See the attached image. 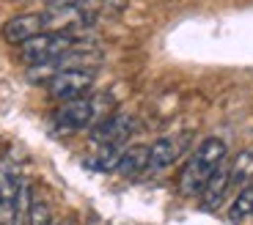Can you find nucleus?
I'll list each match as a JSON object with an SVG mask.
<instances>
[{
  "label": "nucleus",
  "instance_id": "f257e3e1",
  "mask_svg": "<svg viewBox=\"0 0 253 225\" xmlns=\"http://www.w3.org/2000/svg\"><path fill=\"white\" fill-rule=\"evenodd\" d=\"M226 159V143L220 138H207L198 143V149L190 154L187 165L182 168L179 176V192L184 198H198L204 184L209 182V176L215 173V168Z\"/></svg>",
  "mask_w": 253,
  "mask_h": 225
},
{
  "label": "nucleus",
  "instance_id": "f03ea898",
  "mask_svg": "<svg viewBox=\"0 0 253 225\" xmlns=\"http://www.w3.org/2000/svg\"><path fill=\"white\" fill-rule=\"evenodd\" d=\"M75 44H80V38L72 31H44L39 36L28 38L25 44H19V58L28 66H36V63H44V61H55L58 55L72 50Z\"/></svg>",
  "mask_w": 253,
  "mask_h": 225
},
{
  "label": "nucleus",
  "instance_id": "7ed1b4c3",
  "mask_svg": "<svg viewBox=\"0 0 253 225\" xmlns=\"http://www.w3.org/2000/svg\"><path fill=\"white\" fill-rule=\"evenodd\" d=\"M102 102L105 99H72V102H61V107L52 115V126H55L58 135H75V132H83L88 126L96 124L102 112Z\"/></svg>",
  "mask_w": 253,
  "mask_h": 225
},
{
  "label": "nucleus",
  "instance_id": "20e7f679",
  "mask_svg": "<svg viewBox=\"0 0 253 225\" xmlns=\"http://www.w3.org/2000/svg\"><path fill=\"white\" fill-rule=\"evenodd\" d=\"M94 85V72L91 69H63L47 82V94L55 102L83 99Z\"/></svg>",
  "mask_w": 253,
  "mask_h": 225
},
{
  "label": "nucleus",
  "instance_id": "39448f33",
  "mask_svg": "<svg viewBox=\"0 0 253 225\" xmlns=\"http://www.w3.org/2000/svg\"><path fill=\"white\" fill-rule=\"evenodd\" d=\"M135 129V118L126 112H113L108 118H102L94 124L91 129V140L96 146H124V140L132 135Z\"/></svg>",
  "mask_w": 253,
  "mask_h": 225
},
{
  "label": "nucleus",
  "instance_id": "423d86ee",
  "mask_svg": "<svg viewBox=\"0 0 253 225\" xmlns=\"http://www.w3.org/2000/svg\"><path fill=\"white\" fill-rule=\"evenodd\" d=\"M228 189H231V165H228V159H223L215 168V173L209 176V182L204 184L201 195H198V198H201V209L215 212L223 200H226Z\"/></svg>",
  "mask_w": 253,
  "mask_h": 225
},
{
  "label": "nucleus",
  "instance_id": "0eeeda50",
  "mask_svg": "<svg viewBox=\"0 0 253 225\" xmlns=\"http://www.w3.org/2000/svg\"><path fill=\"white\" fill-rule=\"evenodd\" d=\"M44 33V14L33 11V14H17L3 25V38L8 44H25L28 38Z\"/></svg>",
  "mask_w": 253,
  "mask_h": 225
},
{
  "label": "nucleus",
  "instance_id": "6e6552de",
  "mask_svg": "<svg viewBox=\"0 0 253 225\" xmlns=\"http://www.w3.org/2000/svg\"><path fill=\"white\" fill-rule=\"evenodd\" d=\"M187 149V138H160L149 146V170H165L176 162Z\"/></svg>",
  "mask_w": 253,
  "mask_h": 225
},
{
  "label": "nucleus",
  "instance_id": "1a4fd4ad",
  "mask_svg": "<svg viewBox=\"0 0 253 225\" xmlns=\"http://www.w3.org/2000/svg\"><path fill=\"white\" fill-rule=\"evenodd\" d=\"M146 170H149V146H129V149L121 151L119 168H116L119 176L132 179V176H140Z\"/></svg>",
  "mask_w": 253,
  "mask_h": 225
},
{
  "label": "nucleus",
  "instance_id": "9d476101",
  "mask_svg": "<svg viewBox=\"0 0 253 225\" xmlns=\"http://www.w3.org/2000/svg\"><path fill=\"white\" fill-rule=\"evenodd\" d=\"M253 217V182L240 187L237 198L231 200V206H228V220L231 223H245V220Z\"/></svg>",
  "mask_w": 253,
  "mask_h": 225
},
{
  "label": "nucleus",
  "instance_id": "9b49d317",
  "mask_svg": "<svg viewBox=\"0 0 253 225\" xmlns=\"http://www.w3.org/2000/svg\"><path fill=\"white\" fill-rule=\"evenodd\" d=\"M121 151H124L121 146H102L85 165H88L91 170H99V173H116L119 159H121Z\"/></svg>",
  "mask_w": 253,
  "mask_h": 225
},
{
  "label": "nucleus",
  "instance_id": "f8f14e48",
  "mask_svg": "<svg viewBox=\"0 0 253 225\" xmlns=\"http://www.w3.org/2000/svg\"><path fill=\"white\" fill-rule=\"evenodd\" d=\"M253 182V151H240L231 162V189Z\"/></svg>",
  "mask_w": 253,
  "mask_h": 225
},
{
  "label": "nucleus",
  "instance_id": "ddd939ff",
  "mask_svg": "<svg viewBox=\"0 0 253 225\" xmlns=\"http://www.w3.org/2000/svg\"><path fill=\"white\" fill-rule=\"evenodd\" d=\"M28 225H52V212L42 198L31 200V209H28Z\"/></svg>",
  "mask_w": 253,
  "mask_h": 225
},
{
  "label": "nucleus",
  "instance_id": "4468645a",
  "mask_svg": "<svg viewBox=\"0 0 253 225\" xmlns=\"http://www.w3.org/2000/svg\"><path fill=\"white\" fill-rule=\"evenodd\" d=\"M52 225H77L75 220H63V223H52Z\"/></svg>",
  "mask_w": 253,
  "mask_h": 225
}]
</instances>
